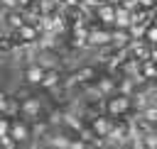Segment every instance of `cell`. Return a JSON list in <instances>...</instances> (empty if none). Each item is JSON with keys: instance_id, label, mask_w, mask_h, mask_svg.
I'll list each match as a JSON object with an SVG mask.
<instances>
[{"instance_id": "6da1fadb", "label": "cell", "mask_w": 157, "mask_h": 149, "mask_svg": "<svg viewBox=\"0 0 157 149\" xmlns=\"http://www.w3.org/2000/svg\"><path fill=\"white\" fill-rule=\"evenodd\" d=\"M103 112H108L110 117H130V115L135 112L132 95H123V93L108 95L105 103H103Z\"/></svg>"}, {"instance_id": "7a4b0ae2", "label": "cell", "mask_w": 157, "mask_h": 149, "mask_svg": "<svg viewBox=\"0 0 157 149\" xmlns=\"http://www.w3.org/2000/svg\"><path fill=\"white\" fill-rule=\"evenodd\" d=\"M110 42H113V27H105L101 22H93L88 27V46L103 49V46H110Z\"/></svg>"}, {"instance_id": "3957f363", "label": "cell", "mask_w": 157, "mask_h": 149, "mask_svg": "<svg viewBox=\"0 0 157 149\" xmlns=\"http://www.w3.org/2000/svg\"><path fill=\"white\" fill-rule=\"evenodd\" d=\"M98 76H101V68H96V66H81L78 71L71 73V78H64V83L66 85H81V88H86V85L96 83Z\"/></svg>"}, {"instance_id": "277c9868", "label": "cell", "mask_w": 157, "mask_h": 149, "mask_svg": "<svg viewBox=\"0 0 157 149\" xmlns=\"http://www.w3.org/2000/svg\"><path fill=\"white\" fill-rule=\"evenodd\" d=\"M113 122H115V117H110L108 112H101V115H96V117H93L88 125H91V129H93L98 137H103V139H110Z\"/></svg>"}, {"instance_id": "5b68a950", "label": "cell", "mask_w": 157, "mask_h": 149, "mask_svg": "<svg viewBox=\"0 0 157 149\" xmlns=\"http://www.w3.org/2000/svg\"><path fill=\"white\" fill-rule=\"evenodd\" d=\"M135 134V127L130 122V117H115L113 122V132H110V139H118V142H125Z\"/></svg>"}, {"instance_id": "8992f818", "label": "cell", "mask_w": 157, "mask_h": 149, "mask_svg": "<svg viewBox=\"0 0 157 149\" xmlns=\"http://www.w3.org/2000/svg\"><path fill=\"white\" fill-rule=\"evenodd\" d=\"M22 103V115L20 117H25V120H39V117H44V110H42V103H39V98L37 95H29V98H25V100H20Z\"/></svg>"}, {"instance_id": "52a82bcc", "label": "cell", "mask_w": 157, "mask_h": 149, "mask_svg": "<svg viewBox=\"0 0 157 149\" xmlns=\"http://www.w3.org/2000/svg\"><path fill=\"white\" fill-rule=\"evenodd\" d=\"M17 37H20V42H22V46H27V44H39V37H42V29L37 27V24H29V22H25L17 32H15Z\"/></svg>"}, {"instance_id": "ba28073f", "label": "cell", "mask_w": 157, "mask_h": 149, "mask_svg": "<svg viewBox=\"0 0 157 149\" xmlns=\"http://www.w3.org/2000/svg\"><path fill=\"white\" fill-rule=\"evenodd\" d=\"M128 49H130V56L137 59V61H147V59H152V44H150L147 39H132Z\"/></svg>"}, {"instance_id": "9c48e42d", "label": "cell", "mask_w": 157, "mask_h": 149, "mask_svg": "<svg viewBox=\"0 0 157 149\" xmlns=\"http://www.w3.org/2000/svg\"><path fill=\"white\" fill-rule=\"evenodd\" d=\"M29 132H32V127H29V122L25 120V117H12V127H10V137L15 139V142H27L29 139Z\"/></svg>"}, {"instance_id": "30bf717a", "label": "cell", "mask_w": 157, "mask_h": 149, "mask_svg": "<svg viewBox=\"0 0 157 149\" xmlns=\"http://www.w3.org/2000/svg\"><path fill=\"white\" fill-rule=\"evenodd\" d=\"M44 73H47V68L42 66V64H27L25 66V83L27 85H42V81H44Z\"/></svg>"}, {"instance_id": "8fae6325", "label": "cell", "mask_w": 157, "mask_h": 149, "mask_svg": "<svg viewBox=\"0 0 157 149\" xmlns=\"http://www.w3.org/2000/svg\"><path fill=\"white\" fill-rule=\"evenodd\" d=\"M115 7L118 5H110V2H103L96 7V22L105 24V27H113L115 24Z\"/></svg>"}, {"instance_id": "7c38bea8", "label": "cell", "mask_w": 157, "mask_h": 149, "mask_svg": "<svg viewBox=\"0 0 157 149\" xmlns=\"http://www.w3.org/2000/svg\"><path fill=\"white\" fill-rule=\"evenodd\" d=\"M61 83H64L61 71H59V68H47L44 81H42V85H39V88H44V90H54V88H56V85H61Z\"/></svg>"}, {"instance_id": "4fadbf2b", "label": "cell", "mask_w": 157, "mask_h": 149, "mask_svg": "<svg viewBox=\"0 0 157 149\" xmlns=\"http://www.w3.org/2000/svg\"><path fill=\"white\" fill-rule=\"evenodd\" d=\"M113 27H118V29H130L132 27V12L128 10V7H123V5H118L115 7V24Z\"/></svg>"}, {"instance_id": "5bb4252c", "label": "cell", "mask_w": 157, "mask_h": 149, "mask_svg": "<svg viewBox=\"0 0 157 149\" xmlns=\"http://www.w3.org/2000/svg\"><path fill=\"white\" fill-rule=\"evenodd\" d=\"M25 22H27V20H25V12H22V10H7V15H5V24L10 27V32H17Z\"/></svg>"}, {"instance_id": "9a60e30c", "label": "cell", "mask_w": 157, "mask_h": 149, "mask_svg": "<svg viewBox=\"0 0 157 149\" xmlns=\"http://www.w3.org/2000/svg\"><path fill=\"white\" fill-rule=\"evenodd\" d=\"M140 76L150 83L157 81V59H147V61H140Z\"/></svg>"}, {"instance_id": "2e32d148", "label": "cell", "mask_w": 157, "mask_h": 149, "mask_svg": "<svg viewBox=\"0 0 157 149\" xmlns=\"http://www.w3.org/2000/svg\"><path fill=\"white\" fill-rule=\"evenodd\" d=\"M140 115H142V117H145L150 125H155V127H157V107H155V105L142 107V110H140Z\"/></svg>"}, {"instance_id": "e0dca14e", "label": "cell", "mask_w": 157, "mask_h": 149, "mask_svg": "<svg viewBox=\"0 0 157 149\" xmlns=\"http://www.w3.org/2000/svg\"><path fill=\"white\" fill-rule=\"evenodd\" d=\"M10 127H12V117H7V115L0 112V137H7L10 134Z\"/></svg>"}, {"instance_id": "ac0fdd59", "label": "cell", "mask_w": 157, "mask_h": 149, "mask_svg": "<svg viewBox=\"0 0 157 149\" xmlns=\"http://www.w3.org/2000/svg\"><path fill=\"white\" fill-rule=\"evenodd\" d=\"M12 49H17V44H15V39H12V34L0 37V51H12Z\"/></svg>"}, {"instance_id": "d6986e66", "label": "cell", "mask_w": 157, "mask_h": 149, "mask_svg": "<svg viewBox=\"0 0 157 149\" xmlns=\"http://www.w3.org/2000/svg\"><path fill=\"white\" fill-rule=\"evenodd\" d=\"M145 39H147V42H150L152 46L157 44V22H152V24H150V27L145 29Z\"/></svg>"}, {"instance_id": "ffe728a7", "label": "cell", "mask_w": 157, "mask_h": 149, "mask_svg": "<svg viewBox=\"0 0 157 149\" xmlns=\"http://www.w3.org/2000/svg\"><path fill=\"white\" fill-rule=\"evenodd\" d=\"M0 147H2V149H20V142H15V139L7 134V137H0Z\"/></svg>"}, {"instance_id": "44dd1931", "label": "cell", "mask_w": 157, "mask_h": 149, "mask_svg": "<svg viewBox=\"0 0 157 149\" xmlns=\"http://www.w3.org/2000/svg\"><path fill=\"white\" fill-rule=\"evenodd\" d=\"M29 88H32V85H27V88H17V90H15V98H17V100L29 98V95H32V93H29Z\"/></svg>"}, {"instance_id": "7402d4cb", "label": "cell", "mask_w": 157, "mask_h": 149, "mask_svg": "<svg viewBox=\"0 0 157 149\" xmlns=\"http://www.w3.org/2000/svg\"><path fill=\"white\" fill-rule=\"evenodd\" d=\"M142 10H157V0H137Z\"/></svg>"}, {"instance_id": "603a6c76", "label": "cell", "mask_w": 157, "mask_h": 149, "mask_svg": "<svg viewBox=\"0 0 157 149\" xmlns=\"http://www.w3.org/2000/svg\"><path fill=\"white\" fill-rule=\"evenodd\" d=\"M7 98H10V95H7V93H5L2 88H0V112L5 110V105H7Z\"/></svg>"}, {"instance_id": "cb8c5ba5", "label": "cell", "mask_w": 157, "mask_h": 149, "mask_svg": "<svg viewBox=\"0 0 157 149\" xmlns=\"http://www.w3.org/2000/svg\"><path fill=\"white\" fill-rule=\"evenodd\" d=\"M152 59H157V44L152 46Z\"/></svg>"}, {"instance_id": "d4e9b609", "label": "cell", "mask_w": 157, "mask_h": 149, "mask_svg": "<svg viewBox=\"0 0 157 149\" xmlns=\"http://www.w3.org/2000/svg\"><path fill=\"white\" fill-rule=\"evenodd\" d=\"M147 149H157V147H147Z\"/></svg>"}, {"instance_id": "484cf974", "label": "cell", "mask_w": 157, "mask_h": 149, "mask_svg": "<svg viewBox=\"0 0 157 149\" xmlns=\"http://www.w3.org/2000/svg\"><path fill=\"white\" fill-rule=\"evenodd\" d=\"M83 2H88V0H81V5H83Z\"/></svg>"}, {"instance_id": "4316f807", "label": "cell", "mask_w": 157, "mask_h": 149, "mask_svg": "<svg viewBox=\"0 0 157 149\" xmlns=\"http://www.w3.org/2000/svg\"><path fill=\"white\" fill-rule=\"evenodd\" d=\"M0 149H2V147H0Z\"/></svg>"}]
</instances>
